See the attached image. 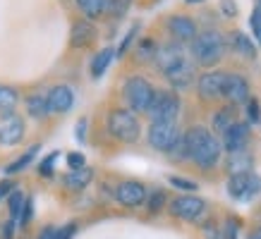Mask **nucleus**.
Returning a JSON list of instances; mask_svg holds the SVG:
<instances>
[{
    "mask_svg": "<svg viewBox=\"0 0 261 239\" xmlns=\"http://www.w3.org/2000/svg\"><path fill=\"white\" fill-rule=\"evenodd\" d=\"M223 53H225V41L218 32H201L197 39L192 41V55H194V63L201 65V67H214L223 60Z\"/></svg>",
    "mask_w": 261,
    "mask_h": 239,
    "instance_id": "nucleus-1",
    "label": "nucleus"
},
{
    "mask_svg": "<svg viewBox=\"0 0 261 239\" xmlns=\"http://www.w3.org/2000/svg\"><path fill=\"white\" fill-rule=\"evenodd\" d=\"M108 132L122 143H135L142 134V127H139V120L132 112L118 108L108 115Z\"/></svg>",
    "mask_w": 261,
    "mask_h": 239,
    "instance_id": "nucleus-2",
    "label": "nucleus"
},
{
    "mask_svg": "<svg viewBox=\"0 0 261 239\" xmlns=\"http://www.w3.org/2000/svg\"><path fill=\"white\" fill-rule=\"evenodd\" d=\"M122 91H125V101L132 110L149 112L151 101H153L156 91H153V86H151L144 77H129V79L125 81V88H122Z\"/></svg>",
    "mask_w": 261,
    "mask_h": 239,
    "instance_id": "nucleus-3",
    "label": "nucleus"
},
{
    "mask_svg": "<svg viewBox=\"0 0 261 239\" xmlns=\"http://www.w3.org/2000/svg\"><path fill=\"white\" fill-rule=\"evenodd\" d=\"M180 112V96L175 91H156L149 108L151 122H175Z\"/></svg>",
    "mask_w": 261,
    "mask_h": 239,
    "instance_id": "nucleus-4",
    "label": "nucleus"
},
{
    "mask_svg": "<svg viewBox=\"0 0 261 239\" xmlns=\"http://www.w3.org/2000/svg\"><path fill=\"white\" fill-rule=\"evenodd\" d=\"M228 194L235 201H252L261 194V177L256 172H245V175H230Z\"/></svg>",
    "mask_w": 261,
    "mask_h": 239,
    "instance_id": "nucleus-5",
    "label": "nucleus"
},
{
    "mask_svg": "<svg viewBox=\"0 0 261 239\" xmlns=\"http://www.w3.org/2000/svg\"><path fill=\"white\" fill-rule=\"evenodd\" d=\"M180 139V129L177 122H151L149 127V143L156 151L168 153L175 146V141Z\"/></svg>",
    "mask_w": 261,
    "mask_h": 239,
    "instance_id": "nucleus-6",
    "label": "nucleus"
},
{
    "mask_svg": "<svg viewBox=\"0 0 261 239\" xmlns=\"http://www.w3.org/2000/svg\"><path fill=\"white\" fill-rule=\"evenodd\" d=\"M206 211V201L199 199V196H177V199L170 201V213L175 218H180V220H190V223H197L199 218L204 215Z\"/></svg>",
    "mask_w": 261,
    "mask_h": 239,
    "instance_id": "nucleus-7",
    "label": "nucleus"
},
{
    "mask_svg": "<svg viewBox=\"0 0 261 239\" xmlns=\"http://www.w3.org/2000/svg\"><path fill=\"white\" fill-rule=\"evenodd\" d=\"M225 79H228V72H206L201 74L197 81V88L201 98L206 101H214V98H223V91H225Z\"/></svg>",
    "mask_w": 261,
    "mask_h": 239,
    "instance_id": "nucleus-8",
    "label": "nucleus"
},
{
    "mask_svg": "<svg viewBox=\"0 0 261 239\" xmlns=\"http://www.w3.org/2000/svg\"><path fill=\"white\" fill-rule=\"evenodd\" d=\"M115 199H118V203H122L127 208H137L146 201V187L142 182H137V180L120 182L118 189H115Z\"/></svg>",
    "mask_w": 261,
    "mask_h": 239,
    "instance_id": "nucleus-9",
    "label": "nucleus"
},
{
    "mask_svg": "<svg viewBox=\"0 0 261 239\" xmlns=\"http://www.w3.org/2000/svg\"><path fill=\"white\" fill-rule=\"evenodd\" d=\"M187 60L185 57V50H182L180 43H163V46L156 50V57H153V63H156V67H159L163 74H168L170 70H175L177 65H182Z\"/></svg>",
    "mask_w": 261,
    "mask_h": 239,
    "instance_id": "nucleus-10",
    "label": "nucleus"
},
{
    "mask_svg": "<svg viewBox=\"0 0 261 239\" xmlns=\"http://www.w3.org/2000/svg\"><path fill=\"white\" fill-rule=\"evenodd\" d=\"M223 98H228L230 105H240L247 103L252 96H249V84L242 74H232L228 72V79H225V91H223Z\"/></svg>",
    "mask_w": 261,
    "mask_h": 239,
    "instance_id": "nucleus-11",
    "label": "nucleus"
},
{
    "mask_svg": "<svg viewBox=\"0 0 261 239\" xmlns=\"http://www.w3.org/2000/svg\"><path fill=\"white\" fill-rule=\"evenodd\" d=\"M247 143H249V122H235V125L223 134V148L228 153L245 151Z\"/></svg>",
    "mask_w": 261,
    "mask_h": 239,
    "instance_id": "nucleus-12",
    "label": "nucleus"
},
{
    "mask_svg": "<svg viewBox=\"0 0 261 239\" xmlns=\"http://www.w3.org/2000/svg\"><path fill=\"white\" fill-rule=\"evenodd\" d=\"M24 136V120L19 115H5L0 122V143L3 146H15Z\"/></svg>",
    "mask_w": 261,
    "mask_h": 239,
    "instance_id": "nucleus-13",
    "label": "nucleus"
},
{
    "mask_svg": "<svg viewBox=\"0 0 261 239\" xmlns=\"http://www.w3.org/2000/svg\"><path fill=\"white\" fill-rule=\"evenodd\" d=\"M168 32L173 34L175 41H194L199 36L197 34V24L194 19L187 15H173L168 19Z\"/></svg>",
    "mask_w": 261,
    "mask_h": 239,
    "instance_id": "nucleus-14",
    "label": "nucleus"
},
{
    "mask_svg": "<svg viewBox=\"0 0 261 239\" xmlns=\"http://www.w3.org/2000/svg\"><path fill=\"white\" fill-rule=\"evenodd\" d=\"M221 151H223V143L218 141L214 134H211L204 141V146H201V148H199V151L192 156V160H194L199 167L208 170V167H214L216 163H218V158H221Z\"/></svg>",
    "mask_w": 261,
    "mask_h": 239,
    "instance_id": "nucleus-15",
    "label": "nucleus"
},
{
    "mask_svg": "<svg viewBox=\"0 0 261 239\" xmlns=\"http://www.w3.org/2000/svg\"><path fill=\"white\" fill-rule=\"evenodd\" d=\"M48 105H50V112H67L74 103V94H72L70 86L65 84H58L48 91Z\"/></svg>",
    "mask_w": 261,
    "mask_h": 239,
    "instance_id": "nucleus-16",
    "label": "nucleus"
},
{
    "mask_svg": "<svg viewBox=\"0 0 261 239\" xmlns=\"http://www.w3.org/2000/svg\"><path fill=\"white\" fill-rule=\"evenodd\" d=\"M94 39H96V26L89 19H80V22L72 24V32H70L72 48H87L94 43Z\"/></svg>",
    "mask_w": 261,
    "mask_h": 239,
    "instance_id": "nucleus-17",
    "label": "nucleus"
},
{
    "mask_svg": "<svg viewBox=\"0 0 261 239\" xmlns=\"http://www.w3.org/2000/svg\"><path fill=\"white\" fill-rule=\"evenodd\" d=\"M166 79L170 81V86L173 88H187L194 81V65L190 60H185L182 65H177L175 70H170L166 74Z\"/></svg>",
    "mask_w": 261,
    "mask_h": 239,
    "instance_id": "nucleus-18",
    "label": "nucleus"
},
{
    "mask_svg": "<svg viewBox=\"0 0 261 239\" xmlns=\"http://www.w3.org/2000/svg\"><path fill=\"white\" fill-rule=\"evenodd\" d=\"M252 167H254V158L249 151L230 153L228 163H225V170L230 175H245V172H252Z\"/></svg>",
    "mask_w": 261,
    "mask_h": 239,
    "instance_id": "nucleus-19",
    "label": "nucleus"
},
{
    "mask_svg": "<svg viewBox=\"0 0 261 239\" xmlns=\"http://www.w3.org/2000/svg\"><path fill=\"white\" fill-rule=\"evenodd\" d=\"M228 41H230V48L238 53V55H242V57H247V60H254L256 57V46H254V41L247 36V34H242V32H232L228 36Z\"/></svg>",
    "mask_w": 261,
    "mask_h": 239,
    "instance_id": "nucleus-20",
    "label": "nucleus"
},
{
    "mask_svg": "<svg viewBox=\"0 0 261 239\" xmlns=\"http://www.w3.org/2000/svg\"><path fill=\"white\" fill-rule=\"evenodd\" d=\"M91 180H94V170H91V167H82V170H70V172L65 175L63 182L67 189L77 191V189H84Z\"/></svg>",
    "mask_w": 261,
    "mask_h": 239,
    "instance_id": "nucleus-21",
    "label": "nucleus"
},
{
    "mask_svg": "<svg viewBox=\"0 0 261 239\" xmlns=\"http://www.w3.org/2000/svg\"><path fill=\"white\" fill-rule=\"evenodd\" d=\"M235 122H238V117H235V105H225V108H221V110L214 115V132L225 134Z\"/></svg>",
    "mask_w": 261,
    "mask_h": 239,
    "instance_id": "nucleus-22",
    "label": "nucleus"
},
{
    "mask_svg": "<svg viewBox=\"0 0 261 239\" xmlns=\"http://www.w3.org/2000/svg\"><path fill=\"white\" fill-rule=\"evenodd\" d=\"M27 112L32 117H46L50 115V105H48V96L43 94H32L27 98Z\"/></svg>",
    "mask_w": 261,
    "mask_h": 239,
    "instance_id": "nucleus-23",
    "label": "nucleus"
},
{
    "mask_svg": "<svg viewBox=\"0 0 261 239\" xmlns=\"http://www.w3.org/2000/svg\"><path fill=\"white\" fill-rule=\"evenodd\" d=\"M113 57H115V50H113V48H103L101 53L91 60V77H94V79H101L103 72L108 70V65H111Z\"/></svg>",
    "mask_w": 261,
    "mask_h": 239,
    "instance_id": "nucleus-24",
    "label": "nucleus"
},
{
    "mask_svg": "<svg viewBox=\"0 0 261 239\" xmlns=\"http://www.w3.org/2000/svg\"><path fill=\"white\" fill-rule=\"evenodd\" d=\"M74 3L89 19H98L101 15H106V0H74Z\"/></svg>",
    "mask_w": 261,
    "mask_h": 239,
    "instance_id": "nucleus-25",
    "label": "nucleus"
},
{
    "mask_svg": "<svg viewBox=\"0 0 261 239\" xmlns=\"http://www.w3.org/2000/svg\"><path fill=\"white\" fill-rule=\"evenodd\" d=\"M17 91L10 86H0V112L3 115H12V108L17 105Z\"/></svg>",
    "mask_w": 261,
    "mask_h": 239,
    "instance_id": "nucleus-26",
    "label": "nucleus"
},
{
    "mask_svg": "<svg viewBox=\"0 0 261 239\" xmlns=\"http://www.w3.org/2000/svg\"><path fill=\"white\" fill-rule=\"evenodd\" d=\"M24 203H27V196H24L22 191H12L8 196V208H10V218H12V220H19V218H22Z\"/></svg>",
    "mask_w": 261,
    "mask_h": 239,
    "instance_id": "nucleus-27",
    "label": "nucleus"
},
{
    "mask_svg": "<svg viewBox=\"0 0 261 239\" xmlns=\"http://www.w3.org/2000/svg\"><path fill=\"white\" fill-rule=\"evenodd\" d=\"M36 151H39V146H32V148H29L27 153H24V156H19V158L15 160V163H10V165L5 167V172H8V175H17V172H22L24 167H27V165H29V163L34 160Z\"/></svg>",
    "mask_w": 261,
    "mask_h": 239,
    "instance_id": "nucleus-28",
    "label": "nucleus"
},
{
    "mask_svg": "<svg viewBox=\"0 0 261 239\" xmlns=\"http://www.w3.org/2000/svg\"><path fill=\"white\" fill-rule=\"evenodd\" d=\"M129 8V0H106V15L111 17H122Z\"/></svg>",
    "mask_w": 261,
    "mask_h": 239,
    "instance_id": "nucleus-29",
    "label": "nucleus"
},
{
    "mask_svg": "<svg viewBox=\"0 0 261 239\" xmlns=\"http://www.w3.org/2000/svg\"><path fill=\"white\" fill-rule=\"evenodd\" d=\"M168 156L170 158H175V160H185V158H190V151H187V141H185V134L175 141V146L168 151Z\"/></svg>",
    "mask_w": 261,
    "mask_h": 239,
    "instance_id": "nucleus-30",
    "label": "nucleus"
},
{
    "mask_svg": "<svg viewBox=\"0 0 261 239\" xmlns=\"http://www.w3.org/2000/svg\"><path fill=\"white\" fill-rule=\"evenodd\" d=\"M249 26H252V34H254V39H256V43L261 46V8H259V5L252 10V17H249Z\"/></svg>",
    "mask_w": 261,
    "mask_h": 239,
    "instance_id": "nucleus-31",
    "label": "nucleus"
},
{
    "mask_svg": "<svg viewBox=\"0 0 261 239\" xmlns=\"http://www.w3.org/2000/svg\"><path fill=\"white\" fill-rule=\"evenodd\" d=\"M247 120L249 122H261V103L256 101V98H249L247 101Z\"/></svg>",
    "mask_w": 261,
    "mask_h": 239,
    "instance_id": "nucleus-32",
    "label": "nucleus"
},
{
    "mask_svg": "<svg viewBox=\"0 0 261 239\" xmlns=\"http://www.w3.org/2000/svg\"><path fill=\"white\" fill-rule=\"evenodd\" d=\"M56 158H58V151L48 153L46 158L41 160V165H39V175L41 177H50V175H53V163H56Z\"/></svg>",
    "mask_w": 261,
    "mask_h": 239,
    "instance_id": "nucleus-33",
    "label": "nucleus"
},
{
    "mask_svg": "<svg viewBox=\"0 0 261 239\" xmlns=\"http://www.w3.org/2000/svg\"><path fill=\"white\" fill-rule=\"evenodd\" d=\"M163 203H166V194L163 191H153L149 196V201H146V208H149L151 213H159L161 208H163Z\"/></svg>",
    "mask_w": 261,
    "mask_h": 239,
    "instance_id": "nucleus-34",
    "label": "nucleus"
},
{
    "mask_svg": "<svg viewBox=\"0 0 261 239\" xmlns=\"http://www.w3.org/2000/svg\"><path fill=\"white\" fill-rule=\"evenodd\" d=\"M156 50H159V46H156L153 41H142L139 57H142V60H151V57H156Z\"/></svg>",
    "mask_w": 261,
    "mask_h": 239,
    "instance_id": "nucleus-35",
    "label": "nucleus"
},
{
    "mask_svg": "<svg viewBox=\"0 0 261 239\" xmlns=\"http://www.w3.org/2000/svg\"><path fill=\"white\" fill-rule=\"evenodd\" d=\"M168 182L173 184V187H177V189H182V191H194L197 189V184L192 182V180H185V177H168Z\"/></svg>",
    "mask_w": 261,
    "mask_h": 239,
    "instance_id": "nucleus-36",
    "label": "nucleus"
},
{
    "mask_svg": "<svg viewBox=\"0 0 261 239\" xmlns=\"http://www.w3.org/2000/svg\"><path fill=\"white\" fill-rule=\"evenodd\" d=\"M137 32H139V24H135V26H132V29H129V32L125 34V39H122V43H120V48H118V57H122V55H125V50H127V48H129V43L135 41Z\"/></svg>",
    "mask_w": 261,
    "mask_h": 239,
    "instance_id": "nucleus-37",
    "label": "nucleus"
},
{
    "mask_svg": "<svg viewBox=\"0 0 261 239\" xmlns=\"http://www.w3.org/2000/svg\"><path fill=\"white\" fill-rule=\"evenodd\" d=\"M67 165H70V170H82V167H87V160H84V153H70L67 156Z\"/></svg>",
    "mask_w": 261,
    "mask_h": 239,
    "instance_id": "nucleus-38",
    "label": "nucleus"
},
{
    "mask_svg": "<svg viewBox=\"0 0 261 239\" xmlns=\"http://www.w3.org/2000/svg\"><path fill=\"white\" fill-rule=\"evenodd\" d=\"M221 12L225 17H235L238 15V3L235 0H221Z\"/></svg>",
    "mask_w": 261,
    "mask_h": 239,
    "instance_id": "nucleus-39",
    "label": "nucleus"
},
{
    "mask_svg": "<svg viewBox=\"0 0 261 239\" xmlns=\"http://www.w3.org/2000/svg\"><path fill=\"white\" fill-rule=\"evenodd\" d=\"M225 239H238V220L235 218H228V223H225Z\"/></svg>",
    "mask_w": 261,
    "mask_h": 239,
    "instance_id": "nucleus-40",
    "label": "nucleus"
},
{
    "mask_svg": "<svg viewBox=\"0 0 261 239\" xmlns=\"http://www.w3.org/2000/svg\"><path fill=\"white\" fill-rule=\"evenodd\" d=\"M74 230H77V225L67 223L65 227H60V230H58V237L56 239H72V237H74Z\"/></svg>",
    "mask_w": 261,
    "mask_h": 239,
    "instance_id": "nucleus-41",
    "label": "nucleus"
},
{
    "mask_svg": "<svg viewBox=\"0 0 261 239\" xmlns=\"http://www.w3.org/2000/svg\"><path fill=\"white\" fill-rule=\"evenodd\" d=\"M32 215H34V201L27 199V203H24V211H22V218H19V223L27 225L29 220H32Z\"/></svg>",
    "mask_w": 261,
    "mask_h": 239,
    "instance_id": "nucleus-42",
    "label": "nucleus"
},
{
    "mask_svg": "<svg viewBox=\"0 0 261 239\" xmlns=\"http://www.w3.org/2000/svg\"><path fill=\"white\" fill-rule=\"evenodd\" d=\"M12 191H15V182H12V180H3V182H0V201L8 199Z\"/></svg>",
    "mask_w": 261,
    "mask_h": 239,
    "instance_id": "nucleus-43",
    "label": "nucleus"
},
{
    "mask_svg": "<svg viewBox=\"0 0 261 239\" xmlns=\"http://www.w3.org/2000/svg\"><path fill=\"white\" fill-rule=\"evenodd\" d=\"M74 136H77V141H80V143H84V139H87V120H84V117L77 122V134H74Z\"/></svg>",
    "mask_w": 261,
    "mask_h": 239,
    "instance_id": "nucleus-44",
    "label": "nucleus"
},
{
    "mask_svg": "<svg viewBox=\"0 0 261 239\" xmlns=\"http://www.w3.org/2000/svg\"><path fill=\"white\" fill-rule=\"evenodd\" d=\"M12 232H15V220H8V223L3 225V230H0V237H3V239H12Z\"/></svg>",
    "mask_w": 261,
    "mask_h": 239,
    "instance_id": "nucleus-45",
    "label": "nucleus"
},
{
    "mask_svg": "<svg viewBox=\"0 0 261 239\" xmlns=\"http://www.w3.org/2000/svg\"><path fill=\"white\" fill-rule=\"evenodd\" d=\"M58 237V227H53V225H48V227H43L39 234V239H56Z\"/></svg>",
    "mask_w": 261,
    "mask_h": 239,
    "instance_id": "nucleus-46",
    "label": "nucleus"
},
{
    "mask_svg": "<svg viewBox=\"0 0 261 239\" xmlns=\"http://www.w3.org/2000/svg\"><path fill=\"white\" fill-rule=\"evenodd\" d=\"M204 234H206V239H221V234H218V230H216V225H206Z\"/></svg>",
    "mask_w": 261,
    "mask_h": 239,
    "instance_id": "nucleus-47",
    "label": "nucleus"
},
{
    "mask_svg": "<svg viewBox=\"0 0 261 239\" xmlns=\"http://www.w3.org/2000/svg\"><path fill=\"white\" fill-rule=\"evenodd\" d=\"M247 239H261V227H256V230L252 232V234H249V237Z\"/></svg>",
    "mask_w": 261,
    "mask_h": 239,
    "instance_id": "nucleus-48",
    "label": "nucleus"
},
{
    "mask_svg": "<svg viewBox=\"0 0 261 239\" xmlns=\"http://www.w3.org/2000/svg\"><path fill=\"white\" fill-rule=\"evenodd\" d=\"M187 3H190V5H194V3H204V0H187Z\"/></svg>",
    "mask_w": 261,
    "mask_h": 239,
    "instance_id": "nucleus-49",
    "label": "nucleus"
}]
</instances>
